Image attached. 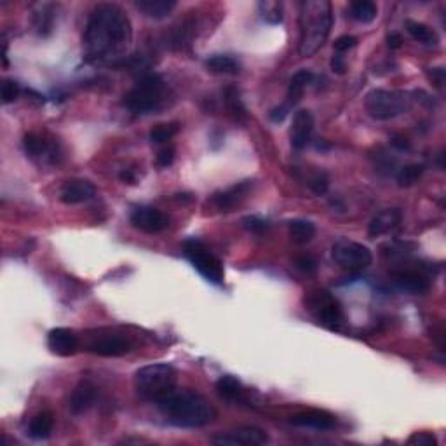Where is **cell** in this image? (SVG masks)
<instances>
[{
  "label": "cell",
  "instance_id": "obj_1",
  "mask_svg": "<svg viewBox=\"0 0 446 446\" xmlns=\"http://www.w3.org/2000/svg\"><path fill=\"white\" fill-rule=\"evenodd\" d=\"M133 42V25L117 4L103 2L91 11L82 35V55L88 63L123 60Z\"/></svg>",
  "mask_w": 446,
  "mask_h": 446
},
{
  "label": "cell",
  "instance_id": "obj_2",
  "mask_svg": "<svg viewBox=\"0 0 446 446\" xmlns=\"http://www.w3.org/2000/svg\"><path fill=\"white\" fill-rule=\"evenodd\" d=\"M155 405L164 419L180 429H201L215 422L218 417L215 406L204 396L190 389L171 392Z\"/></svg>",
  "mask_w": 446,
  "mask_h": 446
},
{
  "label": "cell",
  "instance_id": "obj_3",
  "mask_svg": "<svg viewBox=\"0 0 446 446\" xmlns=\"http://www.w3.org/2000/svg\"><path fill=\"white\" fill-rule=\"evenodd\" d=\"M333 27V11L328 0L300 2V48L302 58L316 55L330 37Z\"/></svg>",
  "mask_w": 446,
  "mask_h": 446
},
{
  "label": "cell",
  "instance_id": "obj_4",
  "mask_svg": "<svg viewBox=\"0 0 446 446\" xmlns=\"http://www.w3.org/2000/svg\"><path fill=\"white\" fill-rule=\"evenodd\" d=\"M134 391L145 401L159 403L176 391L178 372L167 363H153L134 373Z\"/></svg>",
  "mask_w": 446,
  "mask_h": 446
},
{
  "label": "cell",
  "instance_id": "obj_5",
  "mask_svg": "<svg viewBox=\"0 0 446 446\" xmlns=\"http://www.w3.org/2000/svg\"><path fill=\"white\" fill-rule=\"evenodd\" d=\"M167 102V84L160 75L145 74L138 78L134 88L124 95L123 105L137 116L157 112Z\"/></svg>",
  "mask_w": 446,
  "mask_h": 446
},
{
  "label": "cell",
  "instance_id": "obj_6",
  "mask_svg": "<svg viewBox=\"0 0 446 446\" xmlns=\"http://www.w3.org/2000/svg\"><path fill=\"white\" fill-rule=\"evenodd\" d=\"M413 95L405 89H373L366 95L365 109L375 120H391L410 112Z\"/></svg>",
  "mask_w": 446,
  "mask_h": 446
},
{
  "label": "cell",
  "instance_id": "obj_7",
  "mask_svg": "<svg viewBox=\"0 0 446 446\" xmlns=\"http://www.w3.org/2000/svg\"><path fill=\"white\" fill-rule=\"evenodd\" d=\"M305 309L309 310L310 316L331 331H342L345 324L344 309L340 302L326 290L310 291L305 297Z\"/></svg>",
  "mask_w": 446,
  "mask_h": 446
},
{
  "label": "cell",
  "instance_id": "obj_8",
  "mask_svg": "<svg viewBox=\"0 0 446 446\" xmlns=\"http://www.w3.org/2000/svg\"><path fill=\"white\" fill-rule=\"evenodd\" d=\"M183 253L188 258V262L204 276L209 283L213 284H223L225 270L223 263L204 242L197 241V239H187L183 242Z\"/></svg>",
  "mask_w": 446,
  "mask_h": 446
},
{
  "label": "cell",
  "instance_id": "obj_9",
  "mask_svg": "<svg viewBox=\"0 0 446 446\" xmlns=\"http://www.w3.org/2000/svg\"><path fill=\"white\" fill-rule=\"evenodd\" d=\"M331 256H333L337 265L354 274L368 269L373 262L372 251L365 244L351 241L347 237H340L333 242V246H331Z\"/></svg>",
  "mask_w": 446,
  "mask_h": 446
},
{
  "label": "cell",
  "instance_id": "obj_10",
  "mask_svg": "<svg viewBox=\"0 0 446 446\" xmlns=\"http://www.w3.org/2000/svg\"><path fill=\"white\" fill-rule=\"evenodd\" d=\"M211 443L218 446H258L269 443V434L256 426H244L215 434L211 438Z\"/></svg>",
  "mask_w": 446,
  "mask_h": 446
},
{
  "label": "cell",
  "instance_id": "obj_11",
  "mask_svg": "<svg viewBox=\"0 0 446 446\" xmlns=\"http://www.w3.org/2000/svg\"><path fill=\"white\" fill-rule=\"evenodd\" d=\"M23 148L28 157L39 160V162L56 164L62 157V150L56 140H49L44 134L28 133L23 138Z\"/></svg>",
  "mask_w": 446,
  "mask_h": 446
},
{
  "label": "cell",
  "instance_id": "obj_12",
  "mask_svg": "<svg viewBox=\"0 0 446 446\" xmlns=\"http://www.w3.org/2000/svg\"><path fill=\"white\" fill-rule=\"evenodd\" d=\"M130 222L137 230L145 232V234H159V232L166 230L169 218L153 206H138L131 211Z\"/></svg>",
  "mask_w": 446,
  "mask_h": 446
},
{
  "label": "cell",
  "instance_id": "obj_13",
  "mask_svg": "<svg viewBox=\"0 0 446 446\" xmlns=\"http://www.w3.org/2000/svg\"><path fill=\"white\" fill-rule=\"evenodd\" d=\"M396 286L412 295H424L431 290V279L426 272L417 269H401L392 272Z\"/></svg>",
  "mask_w": 446,
  "mask_h": 446
},
{
  "label": "cell",
  "instance_id": "obj_14",
  "mask_svg": "<svg viewBox=\"0 0 446 446\" xmlns=\"http://www.w3.org/2000/svg\"><path fill=\"white\" fill-rule=\"evenodd\" d=\"M290 424L295 427H303V429L331 431L337 427L338 420L333 413L326 412V410H307V412L291 417Z\"/></svg>",
  "mask_w": 446,
  "mask_h": 446
},
{
  "label": "cell",
  "instance_id": "obj_15",
  "mask_svg": "<svg viewBox=\"0 0 446 446\" xmlns=\"http://www.w3.org/2000/svg\"><path fill=\"white\" fill-rule=\"evenodd\" d=\"M314 133V116L310 110H298L293 117L290 131L291 147L295 150H303L310 144Z\"/></svg>",
  "mask_w": 446,
  "mask_h": 446
},
{
  "label": "cell",
  "instance_id": "obj_16",
  "mask_svg": "<svg viewBox=\"0 0 446 446\" xmlns=\"http://www.w3.org/2000/svg\"><path fill=\"white\" fill-rule=\"evenodd\" d=\"M48 347L53 354L69 358L78 349V337L70 328H55L48 335Z\"/></svg>",
  "mask_w": 446,
  "mask_h": 446
},
{
  "label": "cell",
  "instance_id": "obj_17",
  "mask_svg": "<svg viewBox=\"0 0 446 446\" xmlns=\"http://www.w3.org/2000/svg\"><path fill=\"white\" fill-rule=\"evenodd\" d=\"M131 349H133L131 342L127 338L119 337V335L102 337L89 345V351L92 354L102 356V358H120V356L130 354Z\"/></svg>",
  "mask_w": 446,
  "mask_h": 446
},
{
  "label": "cell",
  "instance_id": "obj_18",
  "mask_svg": "<svg viewBox=\"0 0 446 446\" xmlns=\"http://www.w3.org/2000/svg\"><path fill=\"white\" fill-rule=\"evenodd\" d=\"M403 222V211L399 208H387L382 209L380 213L373 216L368 223V235L370 237H378V235L391 234L398 230Z\"/></svg>",
  "mask_w": 446,
  "mask_h": 446
},
{
  "label": "cell",
  "instance_id": "obj_19",
  "mask_svg": "<svg viewBox=\"0 0 446 446\" xmlns=\"http://www.w3.org/2000/svg\"><path fill=\"white\" fill-rule=\"evenodd\" d=\"M96 195V187L89 180H70L63 185L60 192V199L63 204H82L91 201Z\"/></svg>",
  "mask_w": 446,
  "mask_h": 446
},
{
  "label": "cell",
  "instance_id": "obj_20",
  "mask_svg": "<svg viewBox=\"0 0 446 446\" xmlns=\"http://www.w3.org/2000/svg\"><path fill=\"white\" fill-rule=\"evenodd\" d=\"M98 398V389L91 380H81L75 385L72 396H70V412L74 415H82L92 408Z\"/></svg>",
  "mask_w": 446,
  "mask_h": 446
},
{
  "label": "cell",
  "instance_id": "obj_21",
  "mask_svg": "<svg viewBox=\"0 0 446 446\" xmlns=\"http://www.w3.org/2000/svg\"><path fill=\"white\" fill-rule=\"evenodd\" d=\"M253 188V180L239 181V183L232 185L230 188L222 192H216L211 197V202L220 209V211H230L235 204L242 201L248 195V192Z\"/></svg>",
  "mask_w": 446,
  "mask_h": 446
},
{
  "label": "cell",
  "instance_id": "obj_22",
  "mask_svg": "<svg viewBox=\"0 0 446 446\" xmlns=\"http://www.w3.org/2000/svg\"><path fill=\"white\" fill-rule=\"evenodd\" d=\"M216 392H218L220 398L227 399V401H234V403H248V398H246V389L244 385L241 384V380H237L232 375H223L216 380Z\"/></svg>",
  "mask_w": 446,
  "mask_h": 446
},
{
  "label": "cell",
  "instance_id": "obj_23",
  "mask_svg": "<svg viewBox=\"0 0 446 446\" xmlns=\"http://www.w3.org/2000/svg\"><path fill=\"white\" fill-rule=\"evenodd\" d=\"M53 427H55V413L46 410L30 420L27 434L32 440H48L53 434Z\"/></svg>",
  "mask_w": 446,
  "mask_h": 446
},
{
  "label": "cell",
  "instance_id": "obj_24",
  "mask_svg": "<svg viewBox=\"0 0 446 446\" xmlns=\"http://www.w3.org/2000/svg\"><path fill=\"white\" fill-rule=\"evenodd\" d=\"M56 6L55 4H39L34 11V28L39 35L48 37L55 27Z\"/></svg>",
  "mask_w": 446,
  "mask_h": 446
},
{
  "label": "cell",
  "instance_id": "obj_25",
  "mask_svg": "<svg viewBox=\"0 0 446 446\" xmlns=\"http://www.w3.org/2000/svg\"><path fill=\"white\" fill-rule=\"evenodd\" d=\"M134 6L145 16L153 18V20H164V18H167L173 13L176 2L174 0H137Z\"/></svg>",
  "mask_w": 446,
  "mask_h": 446
},
{
  "label": "cell",
  "instance_id": "obj_26",
  "mask_svg": "<svg viewBox=\"0 0 446 446\" xmlns=\"http://www.w3.org/2000/svg\"><path fill=\"white\" fill-rule=\"evenodd\" d=\"M312 81H314V74L307 69L298 70V72L291 77L290 88H288V96H286L288 98L286 105L290 106V109H293V106L297 105L300 98H302L303 91H305V88L309 84H312Z\"/></svg>",
  "mask_w": 446,
  "mask_h": 446
},
{
  "label": "cell",
  "instance_id": "obj_27",
  "mask_svg": "<svg viewBox=\"0 0 446 446\" xmlns=\"http://www.w3.org/2000/svg\"><path fill=\"white\" fill-rule=\"evenodd\" d=\"M206 69L216 75H237L241 72V63L228 55H215L206 60Z\"/></svg>",
  "mask_w": 446,
  "mask_h": 446
},
{
  "label": "cell",
  "instance_id": "obj_28",
  "mask_svg": "<svg viewBox=\"0 0 446 446\" xmlns=\"http://www.w3.org/2000/svg\"><path fill=\"white\" fill-rule=\"evenodd\" d=\"M288 232H290L291 241H293L295 244L302 246L312 241L314 235H316V225L309 222V220L297 218L291 220V222L288 223Z\"/></svg>",
  "mask_w": 446,
  "mask_h": 446
},
{
  "label": "cell",
  "instance_id": "obj_29",
  "mask_svg": "<svg viewBox=\"0 0 446 446\" xmlns=\"http://www.w3.org/2000/svg\"><path fill=\"white\" fill-rule=\"evenodd\" d=\"M406 30H408V34L412 35L415 41L422 42V44H426V46L440 44V37H438V34L433 30V28L427 27V25L419 23V21L408 20L406 21Z\"/></svg>",
  "mask_w": 446,
  "mask_h": 446
},
{
  "label": "cell",
  "instance_id": "obj_30",
  "mask_svg": "<svg viewBox=\"0 0 446 446\" xmlns=\"http://www.w3.org/2000/svg\"><path fill=\"white\" fill-rule=\"evenodd\" d=\"M258 14L265 23L279 25L284 18V4L277 0H262L258 2Z\"/></svg>",
  "mask_w": 446,
  "mask_h": 446
},
{
  "label": "cell",
  "instance_id": "obj_31",
  "mask_svg": "<svg viewBox=\"0 0 446 446\" xmlns=\"http://www.w3.org/2000/svg\"><path fill=\"white\" fill-rule=\"evenodd\" d=\"M377 4L372 2V0H358V2L351 4V16L359 23H372L377 18Z\"/></svg>",
  "mask_w": 446,
  "mask_h": 446
},
{
  "label": "cell",
  "instance_id": "obj_32",
  "mask_svg": "<svg viewBox=\"0 0 446 446\" xmlns=\"http://www.w3.org/2000/svg\"><path fill=\"white\" fill-rule=\"evenodd\" d=\"M424 169L426 167L422 164H406L396 174L398 185L399 187H412V185H415L420 180V176L424 174Z\"/></svg>",
  "mask_w": 446,
  "mask_h": 446
},
{
  "label": "cell",
  "instance_id": "obj_33",
  "mask_svg": "<svg viewBox=\"0 0 446 446\" xmlns=\"http://www.w3.org/2000/svg\"><path fill=\"white\" fill-rule=\"evenodd\" d=\"M225 103H227V109L228 112L234 116V119L237 120H244L246 119V106L244 103H242L241 99V95H239V91L235 88H227V91H225Z\"/></svg>",
  "mask_w": 446,
  "mask_h": 446
},
{
  "label": "cell",
  "instance_id": "obj_34",
  "mask_svg": "<svg viewBox=\"0 0 446 446\" xmlns=\"http://www.w3.org/2000/svg\"><path fill=\"white\" fill-rule=\"evenodd\" d=\"M180 131L176 123H171V124H157L152 131H150V141L152 144H167L174 134Z\"/></svg>",
  "mask_w": 446,
  "mask_h": 446
},
{
  "label": "cell",
  "instance_id": "obj_35",
  "mask_svg": "<svg viewBox=\"0 0 446 446\" xmlns=\"http://www.w3.org/2000/svg\"><path fill=\"white\" fill-rule=\"evenodd\" d=\"M413 249H415V244L403 241H392L382 246V253L389 256V258H403V256L413 253Z\"/></svg>",
  "mask_w": 446,
  "mask_h": 446
},
{
  "label": "cell",
  "instance_id": "obj_36",
  "mask_svg": "<svg viewBox=\"0 0 446 446\" xmlns=\"http://www.w3.org/2000/svg\"><path fill=\"white\" fill-rule=\"evenodd\" d=\"M307 185H309V188L316 195H324L328 192V188H330V178L323 171H316V173L309 176Z\"/></svg>",
  "mask_w": 446,
  "mask_h": 446
},
{
  "label": "cell",
  "instance_id": "obj_37",
  "mask_svg": "<svg viewBox=\"0 0 446 446\" xmlns=\"http://www.w3.org/2000/svg\"><path fill=\"white\" fill-rule=\"evenodd\" d=\"M21 95V88L16 81L13 78H4L2 82V103L4 105H9L14 103Z\"/></svg>",
  "mask_w": 446,
  "mask_h": 446
},
{
  "label": "cell",
  "instance_id": "obj_38",
  "mask_svg": "<svg viewBox=\"0 0 446 446\" xmlns=\"http://www.w3.org/2000/svg\"><path fill=\"white\" fill-rule=\"evenodd\" d=\"M241 223L242 227H244L248 232H251V234H263V232L270 227L267 220H263L262 216H256V215L244 216V218L241 220Z\"/></svg>",
  "mask_w": 446,
  "mask_h": 446
},
{
  "label": "cell",
  "instance_id": "obj_39",
  "mask_svg": "<svg viewBox=\"0 0 446 446\" xmlns=\"http://www.w3.org/2000/svg\"><path fill=\"white\" fill-rule=\"evenodd\" d=\"M408 445H415V446H436L438 445V438L434 436L433 433H415L408 438Z\"/></svg>",
  "mask_w": 446,
  "mask_h": 446
},
{
  "label": "cell",
  "instance_id": "obj_40",
  "mask_svg": "<svg viewBox=\"0 0 446 446\" xmlns=\"http://www.w3.org/2000/svg\"><path fill=\"white\" fill-rule=\"evenodd\" d=\"M295 265H297L303 274H307V276H314V274L317 272V262L312 256H298V258L295 260Z\"/></svg>",
  "mask_w": 446,
  "mask_h": 446
},
{
  "label": "cell",
  "instance_id": "obj_41",
  "mask_svg": "<svg viewBox=\"0 0 446 446\" xmlns=\"http://www.w3.org/2000/svg\"><path fill=\"white\" fill-rule=\"evenodd\" d=\"M356 46H358V39L354 35H342V37H338L335 41L333 48L337 51V55H342V53H347L349 49L356 48Z\"/></svg>",
  "mask_w": 446,
  "mask_h": 446
},
{
  "label": "cell",
  "instance_id": "obj_42",
  "mask_svg": "<svg viewBox=\"0 0 446 446\" xmlns=\"http://www.w3.org/2000/svg\"><path fill=\"white\" fill-rule=\"evenodd\" d=\"M174 148L173 147H164L159 150V153H157L155 157V164L159 167H169L171 164L174 162Z\"/></svg>",
  "mask_w": 446,
  "mask_h": 446
},
{
  "label": "cell",
  "instance_id": "obj_43",
  "mask_svg": "<svg viewBox=\"0 0 446 446\" xmlns=\"http://www.w3.org/2000/svg\"><path fill=\"white\" fill-rule=\"evenodd\" d=\"M427 77H429V81L433 82L434 85H436L440 91H443L445 88V82H446V72L443 67H436V69H429L427 70Z\"/></svg>",
  "mask_w": 446,
  "mask_h": 446
},
{
  "label": "cell",
  "instance_id": "obj_44",
  "mask_svg": "<svg viewBox=\"0 0 446 446\" xmlns=\"http://www.w3.org/2000/svg\"><path fill=\"white\" fill-rule=\"evenodd\" d=\"M290 110L291 109L286 105V103H283V105L276 106V109L270 110V113H269L270 120H272V123H283V120L288 117V113H290Z\"/></svg>",
  "mask_w": 446,
  "mask_h": 446
},
{
  "label": "cell",
  "instance_id": "obj_45",
  "mask_svg": "<svg viewBox=\"0 0 446 446\" xmlns=\"http://www.w3.org/2000/svg\"><path fill=\"white\" fill-rule=\"evenodd\" d=\"M391 147L398 152H408V150H412V141L405 137H392Z\"/></svg>",
  "mask_w": 446,
  "mask_h": 446
},
{
  "label": "cell",
  "instance_id": "obj_46",
  "mask_svg": "<svg viewBox=\"0 0 446 446\" xmlns=\"http://www.w3.org/2000/svg\"><path fill=\"white\" fill-rule=\"evenodd\" d=\"M330 67H331V70H333V72L338 74V75H344L345 70H347V63H345V60L342 58L340 55H335L333 58H331Z\"/></svg>",
  "mask_w": 446,
  "mask_h": 446
},
{
  "label": "cell",
  "instance_id": "obj_47",
  "mask_svg": "<svg viewBox=\"0 0 446 446\" xmlns=\"http://www.w3.org/2000/svg\"><path fill=\"white\" fill-rule=\"evenodd\" d=\"M387 46L389 49H399L403 46V37L401 34H398V32H391V34L387 35Z\"/></svg>",
  "mask_w": 446,
  "mask_h": 446
},
{
  "label": "cell",
  "instance_id": "obj_48",
  "mask_svg": "<svg viewBox=\"0 0 446 446\" xmlns=\"http://www.w3.org/2000/svg\"><path fill=\"white\" fill-rule=\"evenodd\" d=\"M119 178H120V181H123V183H127V185L137 183V174H134L133 171H131V169H124V171H120V173H119Z\"/></svg>",
  "mask_w": 446,
  "mask_h": 446
}]
</instances>
